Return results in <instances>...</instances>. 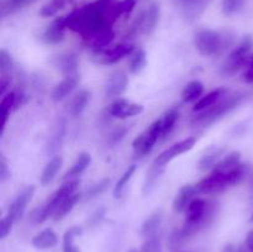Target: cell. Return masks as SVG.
<instances>
[{
	"instance_id": "cell-1",
	"label": "cell",
	"mask_w": 253,
	"mask_h": 252,
	"mask_svg": "<svg viewBox=\"0 0 253 252\" xmlns=\"http://www.w3.org/2000/svg\"><path fill=\"white\" fill-rule=\"evenodd\" d=\"M231 31H215L211 29H199L194 32L193 42L200 54L205 57H216L225 53L234 43Z\"/></svg>"
},
{
	"instance_id": "cell-2",
	"label": "cell",
	"mask_w": 253,
	"mask_h": 252,
	"mask_svg": "<svg viewBox=\"0 0 253 252\" xmlns=\"http://www.w3.org/2000/svg\"><path fill=\"white\" fill-rule=\"evenodd\" d=\"M249 167L245 163H240L232 169L227 172H219V170H212L209 175L203 178L200 182L195 184L198 193H204V194H212V193H219L227 189L229 187L236 185L241 182L247 174Z\"/></svg>"
},
{
	"instance_id": "cell-3",
	"label": "cell",
	"mask_w": 253,
	"mask_h": 252,
	"mask_svg": "<svg viewBox=\"0 0 253 252\" xmlns=\"http://www.w3.org/2000/svg\"><path fill=\"white\" fill-rule=\"evenodd\" d=\"M250 95H251L250 93H236L230 96L225 95L215 105L198 113V115L192 120V125L195 127H208L239 108L244 101L250 98Z\"/></svg>"
},
{
	"instance_id": "cell-4",
	"label": "cell",
	"mask_w": 253,
	"mask_h": 252,
	"mask_svg": "<svg viewBox=\"0 0 253 252\" xmlns=\"http://www.w3.org/2000/svg\"><path fill=\"white\" fill-rule=\"evenodd\" d=\"M215 215V207H210L202 198H197L190 202L185 209L184 226L180 229L185 239L197 234L198 231L212 221Z\"/></svg>"
},
{
	"instance_id": "cell-5",
	"label": "cell",
	"mask_w": 253,
	"mask_h": 252,
	"mask_svg": "<svg viewBox=\"0 0 253 252\" xmlns=\"http://www.w3.org/2000/svg\"><path fill=\"white\" fill-rule=\"evenodd\" d=\"M78 185L79 179L66 180V183H63V184L52 194V197L49 198V199H47V202H44L43 204L40 205V207L35 208V209L30 212V221L34 225H40L42 224V222L46 221L49 216H53L56 210L59 208V205H61L67 198H69L71 195H73L74 193H76Z\"/></svg>"
},
{
	"instance_id": "cell-6",
	"label": "cell",
	"mask_w": 253,
	"mask_h": 252,
	"mask_svg": "<svg viewBox=\"0 0 253 252\" xmlns=\"http://www.w3.org/2000/svg\"><path fill=\"white\" fill-rule=\"evenodd\" d=\"M161 137H162V124H161V119H157L147 130L143 131L140 136L133 140V150L140 156L148 155Z\"/></svg>"
},
{
	"instance_id": "cell-7",
	"label": "cell",
	"mask_w": 253,
	"mask_h": 252,
	"mask_svg": "<svg viewBox=\"0 0 253 252\" xmlns=\"http://www.w3.org/2000/svg\"><path fill=\"white\" fill-rule=\"evenodd\" d=\"M135 52L132 43H120L114 47H106L104 49L95 51V54L99 57L98 62L103 64H114L121 61L124 57L130 56Z\"/></svg>"
},
{
	"instance_id": "cell-8",
	"label": "cell",
	"mask_w": 253,
	"mask_h": 252,
	"mask_svg": "<svg viewBox=\"0 0 253 252\" xmlns=\"http://www.w3.org/2000/svg\"><path fill=\"white\" fill-rule=\"evenodd\" d=\"M195 143H197V137L184 138V140L174 143V145L170 146L169 148H167V150L163 151V152L161 153L157 158H156L155 162L153 163H156V165H160V166H165L166 167V166H167L170 161L174 160L175 157H178V156L183 155V153H185V152H188V151L192 150V148L195 146Z\"/></svg>"
},
{
	"instance_id": "cell-9",
	"label": "cell",
	"mask_w": 253,
	"mask_h": 252,
	"mask_svg": "<svg viewBox=\"0 0 253 252\" xmlns=\"http://www.w3.org/2000/svg\"><path fill=\"white\" fill-rule=\"evenodd\" d=\"M143 113V105L142 104L130 103L126 99H118L114 101L110 106H109V114L113 118L118 119H126L132 118V116L140 115Z\"/></svg>"
},
{
	"instance_id": "cell-10",
	"label": "cell",
	"mask_w": 253,
	"mask_h": 252,
	"mask_svg": "<svg viewBox=\"0 0 253 252\" xmlns=\"http://www.w3.org/2000/svg\"><path fill=\"white\" fill-rule=\"evenodd\" d=\"M35 190H36V187H35V185L26 187L22 192H20V194L17 195V197L14 199V202L10 204L6 214L10 215L11 217H14L15 221L22 217L27 205H29V203L31 202L32 197H34Z\"/></svg>"
},
{
	"instance_id": "cell-11",
	"label": "cell",
	"mask_w": 253,
	"mask_h": 252,
	"mask_svg": "<svg viewBox=\"0 0 253 252\" xmlns=\"http://www.w3.org/2000/svg\"><path fill=\"white\" fill-rule=\"evenodd\" d=\"M128 77L125 72L116 71L110 76L105 85V95L108 98H116L120 96L127 89Z\"/></svg>"
},
{
	"instance_id": "cell-12",
	"label": "cell",
	"mask_w": 253,
	"mask_h": 252,
	"mask_svg": "<svg viewBox=\"0 0 253 252\" xmlns=\"http://www.w3.org/2000/svg\"><path fill=\"white\" fill-rule=\"evenodd\" d=\"M114 39H115V32L111 29V26H109L89 36L88 39H85V41L90 48H93L94 51H99V49L106 48L114 41Z\"/></svg>"
},
{
	"instance_id": "cell-13",
	"label": "cell",
	"mask_w": 253,
	"mask_h": 252,
	"mask_svg": "<svg viewBox=\"0 0 253 252\" xmlns=\"http://www.w3.org/2000/svg\"><path fill=\"white\" fill-rule=\"evenodd\" d=\"M54 66L62 72L64 77L78 76V57L74 53H64L56 57L53 61Z\"/></svg>"
},
{
	"instance_id": "cell-14",
	"label": "cell",
	"mask_w": 253,
	"mask_h": 252,
	"mask_svg": "<svg viewBox=\"0 0 253 252\" xmlns=\"http://www.w3.org/2000/svg\"><path fill=\"white\" fill-rule=\"evenodd\" d=\"M197 193L198 192L195 185H183L179 189V192L177 193V195H175L174 200H173V210H174V212L179 214V212L185 211V209H187L188 205L190 204V202L194 199V195L197 194Z\"/></svg>"
},
{
	"instance_id": "cell-15",
	"label": "cell",
	"mask_w": 253,
	"mask_h": 252,
	"mask_svg": "<svg viewBox=\"0 0 253 252\" xmlns=\"http://www.w3.org/2000/svg\"><path fill=\"white\" fill-rule=\"evenodd\" d=\"M79 83L78 76H71L64 77L63 81L59 82L56 86H54L53 91H52V100L53 101H61L66 99L74 89L77 88Z\"/></svg>"
},
{
	"instance_id": "cell-16",
	"label": "cell",
	"mask_w": 253,
	"mask_h": 252,
	"mask_svg": "<svg viewBox=\"0 0 253 252\" xmlns=\"http://www.w3.org/2000/svg\"><path fill=\"white\" fill-rule=\"evenodd\" d=\"M66 29L67 27L64 26L62 20L59 17H57L44 30L42 39H43V41L47 44H58L59 42H62L64 40V30Z\"/></svg>"
},
{
	"instance_id": "cell-17",
	"label": "cell",
	"mask_w": 253,
	"mask_h": 252,
	"mask_svg": "<svg viewBox=\"0 0 253 252\" xmlns=\"http://www.w3.org/2000/svg\"><path fill=\"white\" fill-rule=\"evenodd\" d=\"M161 20V5L158 2H151L150 6L145 10V27L143 34L151 36L157 29Z\"/></svg>"
},
{
	"instance_id": "cell-18",
	"label": "cell",
	"mask_w": 253,
	"mask_h": 252,
	"mask_svg": "<svg viewBox=\"0 0 253 252\" xmlns=\"http://www.w3.org/2000/svg\"><path fill=\"white\" fill-rule=\"evenodd\" d=\"M91 93L86 89H82L79 90L73 98L71 99L68 104H67V110L72 116H79L84 110H85L86 105H88L89 100H90Z\"/></svg>"
},
{
	"instance_id": "cell-19",
	"label": "cell",
	"mask_w": 253,
	"mask_h": 252,
	"mask_svg": "<svg viewBox=\"0 0 253 252\" xmlns=\"http://www.w3.org/2000/svg\"><path fill=\"white\" fill-rule=\"evenodd\" d=\"M225 152L226 150L224 147H210L198 162V168L200 170L211 169L224 158L222 156H225Z\"/></svg>"
},
{
	"instance_id": "cell-20",
	"label": "cell",
	"mask_w": 253,
	"mask_h": 252,
	"mask_svg": "<svg viewBox=\"0 0 253 252\" xmlns=\"http://www.w3.org/2000/svg\"><path fill=\"white\" fill-rule=\"evenodd\" d=\"M31 244L39 250L53 249L58 244V236L52 229H44L32 237Z\"/></svg>"
},
{
	"instance_id": "cell-21",
	"label": "cell",
	"mask_w": 253,
	"mask_h": 252,
	"mask_svg": "<svg viewBox=\"0 0 253 252\" xmlns=\"http://www.w3.org/2000/svg\"><path fill=\"white\" fill-rule=\"evenodd\" d=\"M227 91L229 90H227L226 88H224V86H220V88L214 89V90H211L210 93H208L207 95L202 96V98L195 103L194 108H193V111H195V113H200V111L215 105L217 101L221 100V99L226 95Z\"/></svg>"
},
{
	"instance_id": "cell-22",
	"label": "cell",
	"mask_w": 253,
	"mask_h": 252,
	"mask_svg": "<svg viewBox=\"0 0 253 252\" xmlns=\"http://www.w3.org/2000/svg\"><path fill=\"white\" fill-rule=\"evenodd\" d=\"M62 163H63V158H62V156H58V155L53 156V157L47 162V165L44 166L43 170H42L41 178H40V182H41V184L43 185V187H46V185H48L49 183L53 182L57 173H58V170L61 169Z\"/></svg>"
},
{
	"instance_id": "cell-23",
	"label": "cell",
	"mask_w": 253,
	"mask_h": 252,
	"mask_svg": "<svg viewBox=\"0 0 253 252\" xmlns=\"http://www.w3.org/2000/svg\"><path fill=\"white\" fill-rule=\"evenodd\" d=\"M163 221V212L162 210H156L153 211L147 219L143 221L142 226H141V235L143 237H151L157 235L158 230H160L161 225Z\"/></svg>"
},
{
	"instance_id": "cell-24",
	"label": "cell",
	"mask_w": 253,
	"mask_h": 252,
	"mask_svg": "<svg viewBox=\"0 0 253 252\" xmlns=\"http://www.w3.org/2000/svg\"><path fill=\"white\" fill-rule=\"evenodd\" d=\"M91 162V156L90 153L88 152H82L81 155L77 157V160L74 161V163L72 165V167L69 168L68 170L64 174L63 179L64 180H71V179H76L78 175H81L86 168L89 167Z\"/></svg>"
},
{
	"instance_id": "cell-25",
	"label": "cell",
	"mask_w": 253,
	"mask_h": 252,
	"mask_svg": "<svg viewBox=\"0 0 253 252\" xmlns=\"http://www.w3.org/2000/svg\"><path fill=\"white\" fill-rule=\"evenodd\" d=\"M64 135H66V121H64V119H59L54 126L53 133L47 142V153H54L58 148H61L62 142L64 140Z\"/></svg>"
},
{
	"instance_id": "cell-26",
	"label": "cell",
	"mask_w": 253,
	"mask_h": 252,
	"mask_svg": "<svg viewBox=\"0 0 253 252\" xmlns=\"http://www.w3.org/2000/svg\"><path fill=\"white\" fill-rule=\"evenodd\" d=\"M165 169H166L165 166L156 165V163H153V165L151 166L150 170H148L147 175H146L145 184H143V188H142L143 195H148L153 192V189L157 187L158 180L161 179L162 174L165 173Z\"/></svg>"
},
{
	"instance_id": "cell-27",
	"label": "cell",
	"mask_w": 253,
	"mask_h": 252,
	"mask_svg": "<svg viewBox=\"0 0 253 252\" xmlns=\"http://www.w3.org/2000/svg\"><path fill=\"white\" fill-rule=\"evenodd\" d=\"M204 91V84L200 81H192L182 90V99L184 103L198 100Z\"/></svg>"
},
{
	"instance_id": "cell-28",
	"label": "cell",
	"mask_w": 253,
	"mask_h": 252,
	"mask_svg": "<svg viewBox=\"0 0 253 252\" xmlns=\"http://www.w3.org/2000/svg\"><path fill=\"white\" fill-rule=\"evenodd\" d=\"M14 109H16V91H10V93H6L2 96L1 103H0V111H1L2 116V128L6 125L10 113Z\"/></svg>"
},
{
	"instance_id": "cell-29",
	"label": "cell",
	"mask_w": 253,
	"mask_h": 252,
	"mask_svg": "<svg viewBox=\"0 0 253 252\" xmlns=\"http://www.w3.org/2000/svg\"><path fill=\"white\" fill-rule=\"evenodd\" d=\"M81 198H82V194H79V193H74L73 195H71L69 198H67V199L64 200L61 205H59V208L56 210V212H54L53 220L59 221V220H62L63 217H66L67 215H68L69 212L74 209V207H76L77 203L81 200Z\"/></svg>"
},
{
	"instance_id": "cell-30",
	"label": "cell",
	"mask_w": 253,
	"mask_h": 252,
	"mask_svg": "<svg viewBox=\"0 0 253 252\" xmlns=\"http://www.w3.org/2000/svg\"><path fill=\"white\" fill-rule=\"evenodd\" d=\"M147 64V54L143 48H138L131 54L130 62H128V68L132 74H138L145 69Z\"/></svg>"
},
{
	"instance_id": "cell-31",
	"label": "cell",
	"mask_w": 253,
	"mask_h": 252,
	"mask_svg": "<svg viewBox=\"0 0 253 252\" xmlns=\"http://www.w3.org/2000/svg\"><path fill=\"white\" fill-rule=\"evenodd\" d=\"M241 163V153L239 151H234V152L229 153L225 156L214 168L212 170H219V172H227V170L232 169L236 166Z\"/></svg>"
},
{
	"instance_id": "cell-32",
	"label": "cell",
	"mask_w": 253,
	"mask_h": 252,
	"mask_svg": "<svg viewBox=\"0 0 253 252\" xmlns=\"http://www.w3.org/2000/svg\"><path fill=\"white\" fill-rule=\"evenodd\" d=\"M160 119L161 124H162V137H166L174 128L175 124H177L178 119H179V113L175 109H170Z\"/></svg>"
},
{
	"instance_id": "cell-33",
	"label": "cell",
	"mask_w": 253,
	"mask_h": 252,
	"mask_svg": "<svg viewBox=\"0 0 253 252\" xmlns=\"http://www.w3.org/2000/svg\"><path fill=\"white\" fill-rule=\"evenodd\" d=\"M136 170V166L135 165H131L130 167L127 168V169L124 172V174L121 175L120 179L118 180V183H116L115 188H114V198L115 199H119V198H121V195H123L124 190H125V187L127 185L128 180L132 178L133 173H135Z\"/></svg>"
},
{
	"instance_id": "cell-34",
	"label": "cell",
	"mask_w": 253,
	"mask_h": 252,
	"mask_svg": "<svg viewBox=\"0 0 253 252\" xmlns=\"http://www.w3.org/2000/svg\"><path fill=\"white\" fill-rule=\"evenodd\" d=\"M12 68H14V61L11 54L6 49H0V74L10 77Z\"/></svg>"
},
{
	"instance_id": "cell-35",
	"label": "cell",
	"mask_w": 253,
	"mask_h": 252,
	"mask_svg": "<svg viewBox=\"0 0 253 252\" xmlns=\"http://www.w3.org/2000/svg\"><path fill=\"white\" fill-rule=\"evenodd\" d=\"M109 185H110V179H109V178H104V179L99 180L95 184L91 185V187L85 192L84 197H85V199H93V198L103 194V193L108 189Z\"/></svg>"
},
{
	"instance_id": "cell-36",
	"label": "cell",
	"mask_w": 253,
	"mask_h": 252,
	"mask_svg": "<svg viewBox=\"0 0 253 252\" xmlns=\"http://www.w3.org/2000/svg\"><path fill=\"white\" fill-rule=\"evenodd\" d=\"M140 252H162V241L158 235L147 237L140 247Z\"/></svg>"
},
{
	"instance_id": "cell-37",
	"label": "cell",
	"mask_w": 253,
	"mask_h": 252,
	"mask_svg": "<svg viewBox=\"0 0 253 252\" xmlns=\"http://www.w3.org/2000/svg\"><path fill=\"white\" fill-rule=\"evenodd\" d=\"M83 234V227L82 226H72L64 232L63 235V247H68L74 245V239Z\"/></svg>"
},
{
	"instance_id": "cell-38",
	"label": "cell",
	"mask_w": 253,
	"mask_h": 252,
	"mask_svg": "<svg viewBox=\"0 0 253 252\" xmlns=\"http://www.w3.org/2000/svg\"><path fill=\"white\" fill-rule=\"evenodd\" d=\"M127 131H128L127 127H124V126H119V127L114 128L108 137L109 145L115 146V145H118V143H120L121 141L124 140V137L126 136Z\"/></svg>"
},
{
	"instance_id": "cell-39",
	"label": "cell",
	"mask_w": 253,
	"mask_h": 252,
	"mask_svg": "<svg viewBox=\"0 0 253 252\" xmlns=\"http://www.w3.org/2000/svg\"><path fill=\"white\" fill-rule=\"evenodd\" d=\"M15 219L11 217L10 215H5L1 220H0V239L4 240L7 235L10 234L12 229V225H14Z\"/></svg>"
},
{
	"instance_id": "cell-40",
	"label": "cell",
	"mask_w": 253,
	"mask_h": 252,
	"mask_svg": "<svg viewBox=\"0 0 253 252\" xmlns=\"http://www.w3.org/2000/svg\"><path fill=\"white\" fill-rule=\"evenodd\" d=\"M10 177H11V172H10L7 161L1 155L0 156V183H5Z\"/></svg>"
},
{
	"instance_id": "cell-41",
	"label": "cell",
	"mask_w": 253,
	"mask_h": 252,
	"mask_svg": "<svg viewBox=\"0 0 253 252\" xmlns=\"http://www.w3.org/2000/svg\"><path fill=\"white\" fill-rule=\"evenodd\" d=\"M242 79L247 84H253V54H251L245 66V72L242 74Z\"/></svg>"
},
{
	"instance_id": "cell-42",
	"label": "cell",
	"mask_w": 253,
	"mask_h": 252,
	"mask_svg": "<svg viewBox=\"0 0 253 252\" xmlns=\"http://www.w3.org/2000/svg\"><path fill=\"white\" fill-rule=\"evenodd\" d=\"M105 211H106V209L104 207H100L99 209H96L95 211L90 215V217H89V220H88V222L90 224V226H95V225H98L99 222L104 219V216H105Z\"/></svg>"
},
{
	"instance_id": "cell-43",
	"label": "cell",
	"mask_w": 253,
	"mask_h": 252,
	"mask_svg": "<svg viewBox=\"0 0 253 252\" xmlns=\"http://www.w3.org/2000/svg\"><path fill=\"white\" fill-rule=\"evenodd\" d=\"M245 246L247 247L250 252H253V230L247 234L246 236V241H245Z\"/></svg>"
},
{
	"instance_id": "cell-44",
	"label": "cell",
	"mask_w": 253,
	"mask_h": 252,
	"mask_svg": "<svg viewBox=\"0 0 253 252\" xmlns=\"http://www.w3.org/2000/svg\"><path fill=\"white\" fill-rule=\"evenodd\" d=\"M63 252H81V250H79L76 245H72V246L63 247Z\"/></svg>"
},
{
	"instance_id": "cell-45",
	"label": "cell",
	"mask_w": 253,
	"mask_h": 252,
	"mask_svg": "<svg viewBox=\"0 0 253 252\" xmlns=\"http://www.w3.org/2000/svg\"><path fill=\"white\" fill-rule=\"evenodd\" d=\"M236 252H250L249 250H247L246 246H240L239 249L236 250Z\"/></svg>"
},
{
	"instance_id": "cell-46",
	"label": "cell",
	"mask_w": 253,
	"mask_h": 252,
	"mask_svg": "<svg viewBox=\"0 0 253 252\" xmlns=\"http://www.w3.org/2000/svg\"><path fill=\"white\" fill-rule=\"evenodd\" d=\"M225 252H236V250H235L232 246H227L226 250H225Z\"/></svg>"
},
{
	"instance_id": "cell-47",
	"label": "cell",
	"mask_w": 253,
	"mask_h": 252,
	"mask_svg": "<svg viewBox=\"0 0 253 252\" xmlns=\"http://www.w3.org/2000/svg\"><path fill=\"white\" fill-rule=\"evenodd\" d=\"M250 185H251V189L253 192V174L251 175V179H250Z\"/></svg>"
},
{
	"instance_id": "cell-48",
	"label": "cell",
	"mask_w": 253,
	"mask_h": 252,
	"mask_svg": "<svg viewBox=\"0 0 253 252\" xmlns=\"http://www.w3.org/2000/svg\"><path fill=\"white\" fill-rule=\"evenodd\" d=\"M127 252H140V250H137V249H130Z\"/></svg>"
},
{
	"instance_id": "cell-49",
	"label": "cell",
	"mask_w": 253,
	"mask_h": 252,
	"mask_svg": "<svg viewBox=\"0 0 253 252\" xmlns=\"http://www.w3.org/2000/svg\"><path fill=\"white\" fill-rule=\"evenodd\" d=\"M251 221H253V215L251 216Z\"/></svg>"
}]
</instances>
